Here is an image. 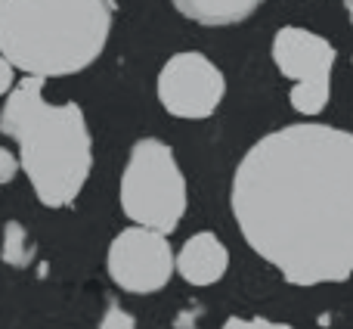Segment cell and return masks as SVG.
<instances>
[{
  "label": "cell",
  "mask_w": 353,
  "mask_h": 329,
  "mask_svg": "<svg viewBox=\"0 0 353 329\" xmlns=\"http://www.w3.org/2000/svg\"><path fill=\"white\" fill-rule=\"evenodd\" d=\"M245 243L292 286L353 276V134L301 122L263 134L232 174Z\"/></svg>",
  "instance_id": "obj_1"
},
{
  "label": "cell",
  "mask_w": 353,
  "mask_h": 329,
  "mask_svg": "<svg viewBox=\"0 0 353 329\" xmlns=\"http://www.w3.org/2000/svg\"><path fill=\"white\" fill-rule=\"evenodd\" d=\"M0 134L16 140L19 164L41 205L65 208L81 196L93 168V140L78 103H47L43 78L25 75L6 93Z\"/></svg>",
  "instance_id": "obj_2"
},
{
  "label": "cell",
  "mask_w": 353,
  "mask_h": 329,
  "mask_svg": "<svg viewBox=\"0 0 353 329\" xmlns=\"http://www.w3.org/2000/svg\"><path fill=\"white\" fill-rule=\"evenodd\" d=\"M115 0H0V53L31 78H65L99 59Z\"/></svg>",
  "instance_id": "obj_3"
},
{
  "label": "cell",
  "mask_w": 353,
  "mask_h": 329,
  "mask_svg": "<svg viewBox=\"0 0 353 329\" xmlns=\"http://www.w3.org/2000/svg\"><path fill=\"white\" fill-rule=\"evenodd\" d=\"M121 208L137 227L174 233L186 214V177L168 143L143 137L121 174Z\"/></svg>",
  "instance_id": "obj_4"
},
{
  "label": "cell",
  "mask_w": 353,
  "mask_h": 329,
  "mask_svg": "<svg viewBox=\"0 0 353 329\" xmlns=\"http://www.w3.org/2000/svg\"><path fill=\"white\" fill-rule=\"evenodd\" d=\"M273 62L292 81L288 103L298 115H319L332 100V72L338 50L316 31L285 25L273 35Z\"/></svg>",
  "instance_id": "obj_5"
},
{
  "label": "cell",
  "mask_w": 353,
  "mask_h": 329,
  "mask_svg": "<svg viewBox=\"0 0 353 329\" xmlns=\"http://www.w3.org/2000/svg\"><path fill=\"white\" fill-rule=\"evenodd\" d=\"M176 255L165 233L149 227H128L109 245V276L130 295H152L171 283Z\"/></svg>",
  "instance_id": "obj_6"
},
{
  "label": "cell",
  "mask_w": 353,
  "mask_h": 329,
  "mask_svg": "<svg viewBox=\"0 0 353 329\" xmlns=\"http://www.w3.org/2000/svg\"><path fill=\"white\" fill-rule=\"evenodd\" d=\"M223 72L195 50L171 56L159 72V100L174 118H186V122L211 118L223 103Z\"/></svg>",
  "instance_id": "obj_7"
},
{
  "label": "cell",
  "mask_w": 353,
  "mask_h": 329,
  "mask_svg": "<svg viewBox=\"0 0 353 329\" xmlns=\"http://www.w3.org/2000/svg\"><path fill=\"white\" fill-rule=\"evenodd\" d=\"M226 267H230V252L223 239L211 230L192 233L176 255V274L189 286H214L217 280H223Z\"/></svg>",
  "instance_id": "obj_8"
},
{
  "label": "cell",
  "mask_w": 353,
  "mask_h": 329,
  "mask_svg": "<svg viewBox=\"0 0 353 329\" xmlns=\"http://www.w3.org/2000/svg\"><path fill=\"white\" fill-rule=\"evenodd\" d=\"M171 3L189 22L208 25V28H223V25L245 22L263 0H171Z\"/></svg>",
  "instance_id": "obj_9"
},
{
  "label": "cell",
  "mask_w": 353,
  "mask_h": 329,
  "mask_svg": "<svg viewBox=\"0 0 353 329\" xmlns=\"http://www.w3.org/2000/svg\"><path fill=\"white\" fill-rule=\"evenodd\" d=\"M0 261L10 267H28L34 261V243L19 220H6L0 236Z\"/></svg>",
  "instance_id": "obj_10"
},
{
  "label": "cell",
  "mask_w": 353,
  "mask_h": 329,
  "mask_svg": "<svg viewBox=\"0 0 353 329\" xmlns=\"http://www.w3.org/2000/svg\"><path fill=\"white\" fill-rule=\"evenodd\" d=\"M97 329H137V320L130 317L118 301H109V308H105V314H103V320H99Z\"/></svg>",
  "instance_id": "obj_11"
},
{
  "label": "cell",
  "mask_w": 353,
  "mask_h": 329,
  "mask_svg": "<svg viewBox=\"0 0 353 329\" xmlns=\"http://www.w3.org/2000/svg\"><path fill=\"white\" fill-rule=\"evenodd\" d=\"M220 329H294L288 323H276L267 317H230Z\"/></svg>",
  "instance_id": "obj_12"
},
{
  "label": "cell",
  "mask_w": 353,
  "mask_h": 329,
  "mask_svg": "<svg viewBox=\"0 0 353 329\" xmlns=\"http://www.w3.org/2000/svg\"><path fill=\"white\" fill-rule=\"evenodd\" d=\"M19 168H22V164H19V156H12L6 147H0V183H10L12 177L19 174Z\"/></svg>",
  "instance_id": "obj_13"
},
{
  "label": "cell",
  "mask_w": 353,
  "mask_h": 329,
  "mask_svg": "<svg viewBox=\"0 0 353 329\" xmlns=\"http://www.w3.org/2000/svg\"><path fill=\"white\" fill-rule=\"evenodd\" d=\"M12 72H16V68H12V62L6 59L3 53H0V97H6V93L16 87V81H12Z\"/></svg>",
  "instance_id": "obj_14"
},
{
  "label": "cell",
  "mask_w": 353,
  "mask_h": 329,
  "mask_svg": "<svg viewBox=\"0 0 353 329\" xmlns=\"http://www.w3.org/2000/svg\"><path fill=\"white\" fill-rule=\"evenodd\" d=\"M344 3V10H347V19H350V25H353V0H341Z\"/></svg>",
  "instance_id": "obj_15"
}]
</instances>
